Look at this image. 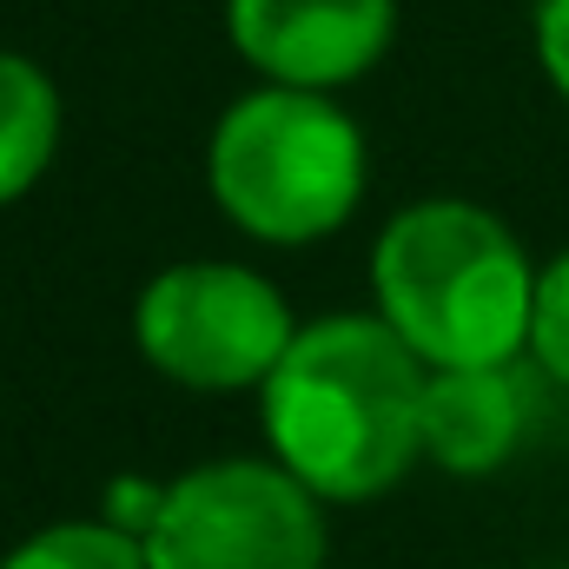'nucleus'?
I'll list each match as a JSON object with an SVG mask.
<instances>
[{
	"mask_svg": "<svg viewBox=\"0 0 569 569\" xmlns=\"http://www.w3.org/2000/svg\"><path fill=\"white\" fill-rule=\"evenodd\" d=\"M206 179L239 232L266 246H311L365 199V133L325 93L259 87L219 113Z\"/></svg>",
	"mask_w": 569,
	"mask_h": 569,
	"instance_id": "7ed1b4c3",
	"label": "nucleus"
},
{
	"mask_svg": "<svg viewBox=\"0 0 569 569\" xmlns=\"http://www.w3.org/2000/svg\"><path fill=\"white\" fill-rule=\"evenodd\" d=\"M430 365L385 318H318L266 391V437L318 503H371L425 457Z\"/></svg>",
	"mask_w": 569,
	"mask_h": 569,
	"instance_id": "f257e3e1",
	"label": "nucleus"
},
{
	"mask_svg": "<svg viewBox=\"0 0 569 569\" xmlns=\"http://www.w3.org/2000/svg\"><path fill=\"white\" fill-rule=\"evenodd\" d=\"M146 569H325L318 497L284 463H206L166 483Z\"/></svg>",
	"mask_w": 569,
	"mask_h": 569,
	"instance_id": "39448f33",
	"label": "nucleus"
},
{
	"mask_svg": "<svg viewBox=\"0 0 569 569\" xmlns=\"http://www.w3.org/2000/svg\"><path fill=\"white\" fill-rule=\"evenodd\" d=\"M0 569H146V543L100 523H53L40 537H27Z\"/></svg>",
	"mask_w": 569,
	"mask_h": 569,
	"instance_id": "1a4fd4ad",
	"label": "nucleus"
},
{
	"mask_svg": "<svg viewBox=\"0 0 569 569\" xmlns=\"http://www.w3.org/2000/svg\"><path fill=\"white\" fill-rule=\"evenodd\" d=\"M537 60L550 73V87L569 100V0H543L537 7Z\"/></svg>",
	"mask_w": 569,
	"mask_h": 569,
	"instance_id": "f8f14e48",
	"label": "nucleus"
},
{
	"mask_svg": "<svg viewBox=\"0 0 569 569\" xmlns=\"http://www.w3.org/2000/svg\"><path fill=\"white\" fill-rule=\"evenodd\" d=\"M159 510H166V483H140V477H120L113 490H107V523L113 530H127V537H140L159 523Z\"/></svg>",
	"mask_w": 569,
	"mask_h": 569,
	"instance_id": "9b49d317",
	"label": "nucleus"
},
{
	"mask_svg": "<svg viewBox=\"0 0 569 569\" xmlns=\"http://www.w3.org/2000/svg\"><path fill=\"white\" fill-rule=\"evenodd\" d=\"M60 146V93L53 80L20 60L0 53V206H13L53 159Z\"/></svg>",
	"mask_w": 569,
	"mask_h": 569,
	"instance_id": "6e6552de",
	"label": "nucleus"
},
{
	"mask_svg": "<svg viewBox=\"0 0 569 569\" xmlns=\"http://www.w3.org/2000/svg\"><path fill=\"white\" fill-rule=\"evenodd\" d=\"M530 358L569 385V252L550 259V272H537V305H530Z\"/></svg>",
	"mask_w": 569,
	"mask_h": 569,
	"instance_id": "9d476101",
	"label": "nucleus"
},
{
	"mask_svg": "<svg viewBox=\"0 0 569 569\" xmlns=\"http://www.w3.org/2000/svg\"><path fill=\"white\" fill-rule=\"evenodd\" d=\"M371 291L378 318L430 371L510 365L530 351L537 272L517 232L470 199L405 206L371 252Z\"/></svg>",
	"mask_w": 569,
	"mask_h": 569,
	"instance_id": "f03ea898",
	"label": "nucleus"
},
{
	"mask_svg": "<svg viewBox=\"0 0 569 569\" xmlns=\"http://www.w3.org/2000/svg\"><path fill=\"white\" fill-rule=\"evenodd\" d=\"M226 27L272 87L331 93L391 53L398 0H226Z\"/></svg>",
	"mask_w": 569,
	"mask_h": 569,
	"instance_id": "423d86ee",
	"label": "nucleus"
},
{
	"mask_svg": "<svg viewBox=\"0 0 569 569\" xmlns=\"http://www.w3.org/2000/svg\"><path fill=\"white\" fill-rule=\"evenodd\" d=\"M133 331H140V351L152 358V371L186 391L266 385L298 338L279 284L246 266H219V259L166 266L140 291Z\"/></svg>",
	"mask_w": 569,
	"mask_h": 569,
	"instance_id": "20e7f679",
	"label": "nucleus"
},
{
	"mask_svg": "<svg viewBox=\"0 0 569 569\" xmlns=\"http://www.w3.org/2000/svg\"><path fill=\"white\" fill-rule=\"evenodd\" d=\"M537 418L530 378L510 365H470V371H430L425 385V457L457 470V477H483L497 463L517 457L523 430Z\"/></svg>",
	"mask_w": 569,
	"mask_h": 569,
	"instance_id": "0eeeda50",
	"label": "nucleus"
}]
</instances>
